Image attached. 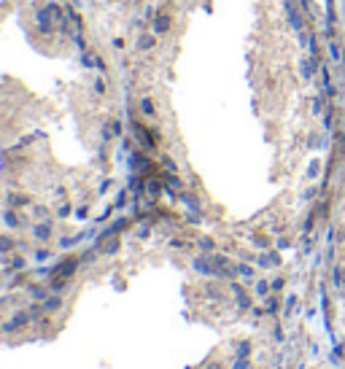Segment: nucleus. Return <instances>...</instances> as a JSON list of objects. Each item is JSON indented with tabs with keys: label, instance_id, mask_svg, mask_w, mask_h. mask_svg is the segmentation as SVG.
Here are the masks:
<instances>
[{
	"label": "nucleus",
	"instance_id": "obj_1",
	"mask_svg": "<svg viewBox=\"0 0 345 369\" xmlns=\"http://www.w3.org/2000/svg\"><path fill=\"white\" fill-rule=\"evenodd\" d=\"M35 234H38V238H49V234H52V229H49V226H38V229H35Z\"/></svg>",
	"mask_w": 345,
	"mask_h": 369
},
{
	"label": "nucleus",
	"instance_id": "obj_2",
	"mask_svg": "<svg viewBox=\"0 0 345 369\" xmlns=\"http://www.w3.org/2000/svg\"><path fill=\"white\" fill-rule=\"evenodd\" d=\"M329 54H332V60H340V46H337V43H329Z\"/></svg>",
	"mask_w": 345,
	"mask_h": 369
},
{
	"label": "nucleus",
	"instance_id": "obj_3",
	"mask_svg": "<svg viewBox=\"0 0 345 369\" xmlns=\"http://www.w3.org/2000/svg\"><path fill=\"white\" fill-rule=\"evenodd\" d=\"M143 113H149V116H154V106H151V100H143Z\"/></svg>",
	"mask_w": 345,
	"mask_h": 369
},
{
	"label": "nucleus",
	"instance_id": "obj_4",
	"mask_svg": "<svg viewBox=\"0 0 345 369\" xmlns=\"http://www.w3.org/2000/svg\"><path fill=\"white\" fill-rule=\"evenodd\" d=\"M167 19H165V14H162V19H159V22H157V30H167Z\"/></svg>",
	"mask_w": 345,
	"mask_h": 369
},
{
	"label": "nucleus",
	"instance_id": "obj_5",
	"mask_svg": "<svg viewBox=\"0 0 345 369\" xmlns=\"http://www.w3.org/2000/svg\"><path fill=\"white\" fill-rule=\"evenodd\" d=\"M0 251H11V240L0 238Z\"/></svg>",
	"mask_w": 345,
	"mask_h": 369
}]
</instances>
